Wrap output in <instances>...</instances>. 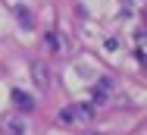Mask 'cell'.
Here are the masks:
<instances>
[{
  "instance_id": "1",
  "label": "cell",
  "mask_w": 147,
  "mask_h": 135,
  "mask_svg": "<svg viewBox=\"0 0 147 135\" xmlns=\"http://www.w3.org/2000/svg\"><path fill=\"white\" fill-rule=\"evenodd\" d=\"M31 82H34L41 91L50 88V72H47V66H44L41 60H31Z\"/></svg>"
},
{
  "instance_id": "2",
  "label": "cell",
  "mask_w": 147,
  "mask_h": 135,
  "mask_svg": "<svg viewBox=\"0 0 147 135\" xmlns=\"http://www.w3.org/2000/svg\"><path fill=\"white\" fill-rule=\"evenodd\" d=\"M13 104L22 110V113H31V110H34V101H31L25 91H19V88H13Z\"/></svg>"
},
{
  "instance_id": "3",
  "label": "cell",
  "mask_w": 147,
  "mask_h": 135,
  "mask_svg": "<svg viewBox=\"0 0 147 135\" xmlns=\"http://www.w3.org/2000/svg\"><path fill=\"white\" fill-rule=\"evenodd\" d=\"M113 94V79H97V85H94V97L97 101H107Z\"/></svg>"
},
{
  "instance_id": "4",
  "label": "cell",
  "mask_w": 147,
  "mask_h": 135,
  "mask_svg": "<svg viewBox=\"0 0 147 135\" xmlns=\"http://www.w3.org/2000/svg\"><path fill=\"white\" fill-rule=\"evenodd\" d=\"M13 13H16V19L22 22V28H31V25H34V19H31V13H28V6H25V3H16V6H13Z\"/></svg>"
},
{
  "instance_id": "5",
  "label": "cell",
  "mask_w": 147,
  "mask_h": 135,
  "mask_svg": "<svg viewBox=\"0 0 147 135\" xmlns=\"http://www.w3.org/2000/svg\"><path fill=\"white\" fill-rule=\"evenodd\" d=\"M6 135H25V123L19 116H9L6 119Z\"/></svg>"
},
{
  "instance_id": "6",
  "label": "cell",
  "mask_w": 147,
  "mask_h": 135,
  "mask_svg": "<svg viewBox=\"0 0 147 135\" xmlns=\"http://www.w3.org/2000/svg\"><path fill=\"white\" fill-rule=\"evenodd\" d=\"M72 113H75V119H91L94 116V107L91 104H78V107H72Z\"/></svg>"
},
{
  "instance_id": "7",
  "label": "cell",
  "mask_w": 147,
  "mask_h": 135,
  "mask_svg": "<svg viewBox=\"0 0 147 135\" xmlns=\"http://www.w3.org/2000/svg\"><path fill=\"white\" fill-rule=\"evenodd\" d=\"M59 123H75V113H72V107H63V110H59Z\"/></svg>"
},
{
  "instance_id": "8",
  "label": "cell",
  "mask_w": 147,
  "mask_h": 135,
  "mask_svg": "<svg viewBox=\"0 0 147 135\" xmlns=\"http://www.w3.org/2000/svg\"><path fill=\"white\" fill-rule=\"evenodd\" d=\"M47 44H50V47H53V50H59V47H63V44H59V41H57V35H53V31H50V35H47Z\"/></svg>"
},
{
  "instance_id": "9",
  "label": "cell",
  "mask_w": 147,
  "mask_h": 135,
  "mask_svg": "<svg viewBox=\"0 0 147 135\" xmlns=\"http://www.w3.org/2000/svg\"><path fill=\"white\" fill-rule=\"evenodd\" d=\"M103 47H107V50H116V47H119V41H116V38H107V44H103Z\"/></svg>"
},
{
  "instance_id": "10",
  "label": "cell",
  "mask_w": 147,
  "mask_h": 135,
  "mask_svg": "<svg viewBox=\"0 0 147 135\" xmlns=\"http://www.w3.org/2000/svg\"><path fill=\"white\" fill-rule=\"evenodd\" d=\"M88 135H100V132H88Z\"/></svg>"
}]
</instances>
